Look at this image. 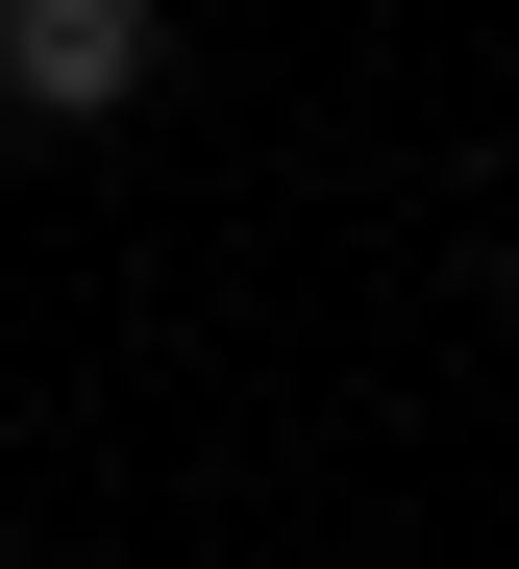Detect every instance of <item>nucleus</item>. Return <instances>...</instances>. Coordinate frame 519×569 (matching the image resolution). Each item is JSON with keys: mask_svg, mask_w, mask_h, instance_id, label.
I'll list each match as a JSON object with an SVG mask.
<instances>
[{"mask_svg": "<svg viewBox=\"0 0 519 569\" xmlns=\"http://www.w3.org/2000/svg\"><path fill=\"white\" fill-rule=\"evenodd\" d=\"M149 50H173V0H0V100L26 124H124Z\"/></svg>", "mask_w": 519, "mask_h": 569, "instance_id": "f257e3e1", "label": "nucleus"}]
</instances>
